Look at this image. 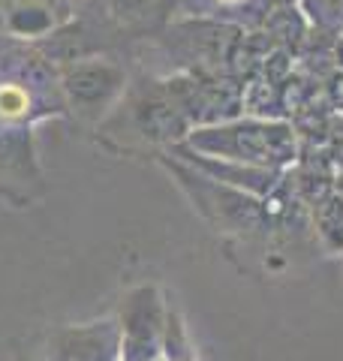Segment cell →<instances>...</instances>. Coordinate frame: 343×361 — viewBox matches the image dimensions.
<instances>
[{
	"label": "cell",
	"instance_id": "cell-1",
	"mask_svg": "<svg viewBox=\"0 0 343 361\" xmlns=\"http://www.w3.org/2000/svg\"><path fill=\"white\" fill-rule=\"evenodd\" d=\"M28 90L18 85H0V118H21L28 111Z\"/></svg>",
	"mask_w": 343,
	"mask_h": 361
},
{
	"label": "cell",
	"instance_id": "cell-2",
	"mask_svg": "<svg viewBox=\"0 0 343 361\" xmlns=\"http://www.w3.org/2000/svg\"><path fill=\"white\" fill-rule=\"evenodd\" d=\"M223 4H235V0H223Z\"/></svg>",
	"mask_w": 343,
	"mask_h": 361
}]
</instances>
